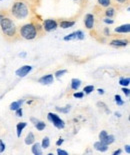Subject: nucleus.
Wrapping results in <instances>:
<instances>
[{"instance_id":"obj_7","label":"nucleus","mask_w":130,"mask_h":155,"mask_svg":"<svg viewBox=\"0 0 130 155\" xmlns=\"http://www.w3.org/2000/svg\"><path fill=\"white\" fill-rule=\"evenodd\" d=\"M31 70H32V66H30V65H23L22 67L18 68L15 71V74L18 77H25Z\"/></svg>"},{"instance_id":"obj_14","label":"nucleus","mask_w":130,"mask_h":155,"mask_svg":"<svg viewBox=\"0 0 130 155\" xmlns=\"http://www.w3.org/2000/svg\"><path fill=\"white\" fill-rule=\"evenodd\" d=\"M116 14V9L114 7H111V6H108L106 7L105 11H104V15L105 17H108V18H113Z\"/></svg>"},{"instance_id":"obj_5","label":"nucleus","mask_w":130,"mask_h":155,"mask_svg":"<svg viewBox=\"0 0 130 155\" xmlns=\"http://www.w3.org/2000/svg\"><path fill=\"white\" fill-rule=\"evenodd\" d=\"M58 27V23L55 19H45L43 21V25H42V28L43 30L46 31V32H52L56 30Z\"/></svg>"},{"instance_id":"obj_38","label":"nucleus","mask_w":130,"mask_h":155,"mask_svg":"<svg viewBox=\"0 0 130 155\" xmlns=\"http://www.w3.org/2000/svg\"><path fill=\"white\" fill-rule=\"evenodd\" d=\"M63 142H64V139L60 137L59 139H58L57 141H56V145H57V146H60V145H62V144H63Z\"/></svg>"},{"instance_id":"obj_35","label":"nucleus","mask_w":130,"mask_h":155,"mask_svg":"<svg viewBox=\"0 0 130 155\" xmlns=\"http://www.w3.org/2000/svg\"><path fill=\"white\" fill-rule=\"evenodd\" d=\"M122 92L125 94V96H126V97H129V96H130V90H129V88H128V87H123V88H122Z\"/></svg>"},{"instance_id":"obj_47","label":"nucleus","mask_w":130,"mask_h":155,"mask_svg":"<svg viewBox=\"0 0 130 155\" xmlns=\"http://www.w3.org/2000/svg\"><path fill=\"white\" fill-rule=\"evenodd\" d=\"M115 115H116V116H118V117L121 116V115H120V113H117V112H116V113H115Z\"/></svg>"},{"instance_id":"obj_17","label":"nucleus","mask_w":130,"mask_h":155,"mask_svg":"<svg viewBox=\"0 0 130 155\" xmlns=\"http://www.w3.org/2000/svg\"><path fill=\"white\" fill-rule=\"evenodd\" d=\"M24 142L26 145H32L35 142V135L33 134V132H29L27 135H26Z\"/></svg>"},{"instance_id":"obj_12","label":"nucleus","mask_w":130,"mask_h":155,"mask_svg":"<svg viewBox=\"0 0 130 155\" xmlns=\"http://www.w3.org/2000/svg\"><path fill=\"white\" fill-rule=\"evenodd\" d=\"M31 152L34 154V155H42V147H41V144L40 143H36L34 142L32 144V147H31Z\"/></svg>"},{"instance_id":"obj_18","label":"nucleus","mask_w":130,"mask_h":155,"mask_svg":"<svg viewBox=\"0 0 130 155\" xmlns=\"http://www.w3.org/2000/svg\"><path fill=\"white\" fill-rule=\"evenodd\" d=\"M81 80L80 79H77V78H73L71 80V89L72 90H75L77 91L78 89L80 88V86H81Z\"/></svg>"},{"instance_id":"obj_4","label":"nucleus","mask_w":130,"mask_h":155,"mask_svg":"<svg viewBox=\"0 0 130 155\" xmlns=\"http://www.w3.org/2000/svg\"><path fill=\"white\" fill-rule=\"evenodd\" d=\"M47 119L51 122L56 128H58V129H63V128L65 127V122L63 121L56 113L49 112L48 115H47Z\"/></svg>"},{"instance_id":"obj_34","label":"nucleus","mask_w":130,"mask_h":155,"mask_svg":"<svg viewBox=\"0 0 130 155\" xmlns=\"http://www.w3.org/2000/svg\"><path fill=\"white\" fill-rule=\"evenodd\" d=\"M5 148H6V146H5V143L3 142V141L0 139V153H3L5 151Z\"/></svg>"},{"instance_id":"obj_20","label":"nucleus","mask_w":130,"mask_h":155,"mask_svg":"<svg viewBox=\"0 0 130 155\" xmlns=\"http://www.w3.org/2000/svg\"><path fill=\"white\" fill-rule=\"evenodd\" d=\"M50 146V139L48 136H45L44 138L42 139V142H41V147L43 149H47V148Z\"/></svg>"},{"instance_id":"obj_6","label":"nucleus","mask_w":130,"mask_h":155,"mask_svg":"<svg viewBox=\"0 0 130 155\" xmlns=\"http://www.w3.org/2000/svg\"><path fill=\"white\" fill-rule=\"evenodd\" d=\"M84 24H85V27L88 29V30H91L94 27V24H95V17L92 13H87L84 17Z\"/></svg>"},{"instance_id":"obj_28","label":"nucleus","mask_w":130,"mask_h":155,"mask_svg":"<svg viewBox=\"0 0 130 155\" xmlns=\"http://www.w3.org/2000/svg\"><path fill=\"white\" fill-rule=\"evenodd\" d=\"M107 131H105V130H102V131H100V133H99V140L100 141H102V142H104L105 139H106V137H107Z\"/></svg>"},{"instance_id":"obj_31","label":"nucleus","mask_w":130,"mask_h":155,"mask_svg":"<svg viewBox=\"0 0 130 155\" xmlns=\"http://www.w3.org/2000/svg\"><path fill=\"white\" fill-rule=\"evenodd\" d=\"M67 73V70L66 69H61V70H58V71H56L55 72V77H57V78H60L61 76H63L64 74Z\"/></svg>"},{"instance_id":"obj_2","label":"nucleus","mask_w":130,"mask_h":155,"mask_svg":"<svg viewBox=\"0 0 130 155\" xmlns=\"http://www.w3.org/2000/svg\"><path fill=\"white\" fill-rule=\"evenodd\" d=\"M0 28L3 35L6 38H13L17 34V27H16L15 23L9 17H3L0 21Z\"/></svg>"},{"instance_id":"obj_49","label":"nucleus","mask_w":130,"mask_h":155,"mask_svg":"<svg viewBox=\"0 0 130 155\" xmlns=\"http://www.w3.org/2000/svg\"><path fill=\"white\" fill-rule=\"evenodd\" d=\"M0 1H2V0H0Z\"/></svg>"},{"instance_id":"obj_21","label":"nucleus","mask_w":130,"mask_h":155,"mask_svg":"<svg viewBox=\"0 0 130 155\" xmlns=\"http://www.w3.org/2000/svg\"><path fill=\"white\" fill-rule=\"evenodd\" d=\"M97 3L101 7L106 8L111 5V0H97Z\"/></svg>"},{"instance_id":"obj_30","label":"nucleus","mask_w":130,"mask_h":155,"mask_svg":"<svg viewBox=\"0 0 130 155\" xmlns=\"http://www.w3.org/2000/svg\"><path fill=\"white\" fill-rule=\"evenodd\" d=\"M75 32H76V39H78V40H83V39L85 38V34L83 33V31L77 30Z\"/></svg>"},{"instance_id":"obj_33","label":"nucleus","mask_w":130,"mask_h":155,"mask_svg":"<svg viewBox=\"0 0 130 155\" xmlns=\"http://www.w3.org/2000/svg\"><path fill=\"white\" fill-rule=\"evenodd\" d=\"M103 22L105 23V24H109V25H111L114 23V20H113L112 18H108V17H105L104 19H103Z\"/></svg>"},{"instance_id":"obj_40","label":"nucleus","mask_w":130,"mask_h":155,"mask_svg":"<svg viewBox=\"0 0 130 155\" xmlns=\"http://www.w3.org/2000/svg\"><path fill=\"white\" fill-rule=\"evenodd\" d=\"M124 150H125V152L127 153V154H130V145L129 144L125 145V146H124Z\"/></svg>"},{"instance_id":"obj_9","label":"nucleus","mask_w":130,"mask_h":155,"mask_svg":"<svg viewBox=\"0 0 130 155\" xmlns=\"http://www.w3.org/2000/svg\"><path fill=\"white\" fill-rule=\"evenodd\" d=\"M38 82L41 83L43 85H50L54 82V76L52 74H47V75H44V76L40 77L38 79Z\"/></svg>"},{"instance_id":"obj_22","label":"nucleus","mask_w":130,"mask_h":155,"mask_svg":"<svg viewBox=\"0 0 130 155\" xmlns=\"http://www.w3.org/2000/svg\"><path fill=\"white\" fill-rule=\"evenodd\" d=\"M45 127H46V124H45V122H43V121H38L37 123L35 124V128H36V129H37L38 131L44 130V129H45Z\"/></svg>"},{"instance_id":"obj_24","label":"nucleus","mask_w":130,"mask_h":155,"mask_svg":"<svg viewBox=\"0 0 130 155\" xmlns=\"http://www.w3.org/2000/svg\"><path fill=\"white\" fill-rule=\"evenodd\" d=\"M115 141V137H114V135H111V134H108L107 135V137H106V139L104 141V143L105 144H107V145H110V144H112L113 142Z\"/></svg>"},{"instance_id":"obj_11","label":"nucleus","mask_w":130,"mask_h":155,"mask_svg":"<svg viewBox=\"0 0 130 155\" xmlns=\"http://www.w3.org/2000/svg\"><path fill=\"white\" fill-rule=\"evenodd\" d=\"M93 147H94V149H96L97 151H100V152H105V151L108 150V145L100 140L96 141L94 145H93Z\"/></svg>"},{"instance_id":"obj_3","label":"nucleus","mask_w":130,"mask_h":155,"mask_svg":"<svg viewBox=\"0 0 130 155\" xmlns=\"http://www.w3.org/2000/svg\"><path fill=\"white\" fill-rule=\"evenodd\" d=\"M19 35L25 40H33L37 37L38 30L36 28V25L33 22L27 23L21 26L19 29Z\"/></svg>"},{"instance_id":"obj_42","label":"nucleus","mask_w":130,"mask_h":155,"mask_svg":"<svg viewBox=\"0 0 130 155\" xmlns=\"http://www.w3.org/2000/svg\"><path fill=\"white\" fill-rule=\"evenodd\" d=\"M121 152H122L121 149H117V150H115L114 152H113V155H119V154H121Z\"/></svg>"},{"instance_id":"obj_26","label":"nucleus","mask_w":130,"mask_h":155,"mask_svg":"<svg viewBox=\"0 0 130 155\" xmlns=\"http://www.w3.org/2000/svg\"><path fill=\"white\" fill-rule=\"evenodd\" d=\"M64 41H71V40H75L76 39V32H72L68 35H66L64 38Z\"/></svg>"},{"instance_id":"obj_15","label":"nucleus","mask_w":130,"mask_h":155,"mask_svg":"<svg viewBox=\"0 0 130 155\" xmlns=\"http://www.w3.org/2000/svg\"><path fill=\"white\" fill-rule=\"evenodd\" d=\"M23 103H24V100H23V99L18 100V101H14V102H12V103L9 105V109L11 110V111H15V110H17L18 108L22 107Z\"/></svg>"},{"instance_id":"obj_39","label":"nucleus","mask_w":130,"mask_h":155,"mask_svg":"<svg viewBox=\"0 0 130 155\" xmlns=\"http://www.w3.org/2000/svg\"><path fill=\"white\" fill-rule=\"evenodd\" d=\"M103 33H104L105 36H109V35H110V30H109V28H108V27H105V28H104V30H103Z\"/></svg>"},{"instance_id":"obj_48","label":"nucleus","mask_w":130,"mask_h":155,"mask_svg":"<svg viewBox=\"0 0 130 155\" xmlns=\"http://www.w3.org/2000/svg\"><path fill=\"white\" fill-rule=\"evenodd\" d=\"M73 1H80V0H73Z\"/></svg>"},{"instance_id":"obj_46","label":"nucleus","mask_w":130,"mask_h":155,"mask_svg":"<svg viewBox=\"0 0 130 155\" xmlns=\"http://www.w3.org/2000/svg\"><path fill=\"white\" fill-rule=\"evenodd\" d=\"M3 17H4V15H3V14H0V21H1V19H2Z\"/></svg>"},{"instance_id":"obj_27","label":"nucleus","mask_w":130,"mask_h":155,"mask_svg":"<svg viewBox=\"0 0 130 155\" xmlns=\"http://www.w3.org/2000/svg\"><path fill=\"white\" fill-rule=\"evenodd\" d=\"M97 106H98L99 108H101V109L104 110L107 114H110V112H111V111H110V110L108 109V108H107V106H106V104L104 103V102H98V103H97Z\"/></svg>"},{"instance_id":"obj_41","label":"nucleus","mask_w":130,"mask_h":155,"mask_svg":"<svg viewBox=\"0 0 130 155\" xmlns=\"http://www.w3.org/2000/svg\"><path fill=\"white\" fill-rule=\"evenodd\" d=\"M30 121H31V122H32V123H33V124H34V125H35V124H36V123H37V122H38L39 120L37 119V118L31 117V118H30Z\"/></svg>"},{"instance_id":"obj_37","label":"nucleus","mask_w":130,"mask_h":155,"mask_svg":"<svg viewBox=\"0 0 130 155\" xmlns=\"http://www.w3.org/2000/svg\"><path fill=\"white\" fill-rule=\"evenodd\" d=\"M57 154L58 155H68V152H67V151H65V150H62V149H60V148H58Z\"/></svg>"},{"instance_id":"obj_19","label":"nucleus","mask_w":130,"mask_h":155,"mask_svg":"<svg viewBox=\"0 0 130 155\" xmlns=\"http://www.w3.org/2000/svg\"><path fill=\"white\" fill-rule=\"evenodd\" d=\"M119 84L123 87H128L130 84V78L129 77H122L120 78L119 80Z\"/></svg>"},{"instance_id":"obj_8","label":"nucleus","mask_w":130,"mask_h":155,"mask_svg":"<svg viewBox=\"0 0 130 155\" xmlns=\"http://www.w3.org/2000/svg\"><path fill=\"white\" fill-rule=\"evenodd\" d=\"M129 43L128 39H114L110 42V45L113 47H126Z\"/></svg>"},{"instance_id":"obj_10","label":"nucleus","mask_w":130,"mask_h":155,"mask_svg":"<svg viewBox=\"0 0 130 155\" xmlns=\"http://www.w3.org/2000/svg\"><path fill=\"white\" fill-rule=\"evenodd\" d=\"M114 31L116 33H121V34H125V33H129L130 32V24L129 23H126V24H122L116 27L114 29Z\"/></svg>"},{"instance_id":"obj_13","label":"nucleus","mask_w":130,"mask_h":155,"mask_svg":"<svg viewBox=\"0 0 130 155\" xmlns=\"http://www.w3.org/2000/svg\"><path fill=\"white\" fill-rule=\"evenodd\" d=\"M74 25H75V21L73 20H61L59 22V27H61L62 29H67Z\"/></svg>"},{"instance_id":"obj_16","label":"nucleus","mask_w":130,"mask_h":155,"mask_svg":"<svg viewBox=\"0 0 130 155\" xmlns=\"http://www.w3.org/2000/svg\"><path fill=\"white\" fill-rule=\"evenodd\" d=\"M26 126H27L26 122H19V123H17V125H16V134H17V137L21 136L22 131Z\"/></svg>"},{"instance_id":"obj_44","label":"nucleus","mask_w":130,"mask_h":155,"mask_svg":"<svg viewBox=\"0 0 130 155\" xmlns=\"http://www.w3.org/2000/svg\"><path fill=\"white\" fill-rule=\"evenodd\" d=\"M97 91H98V93H99L100 95H103V94H104V90H103V89H101V88L97 89Z\"/></svg>"},{"instance_id":"obj_36","label":"nucleus","mask_w":130,"mask_h":155,"mask_svg":"<svg viewBox=\"0 0 130 155\" xmlns=\"http://www.w3.org/2000/svg\"><path fill=\"white\" fill-rule=\"evenodd\" d=\"M15 114H16V116H17V117H22L23 116V110H22V108L20 107V108H18L17 110H15Z\"/></svg>"},{"instance_id":"obj_23","label":"nucleus","mask_w":130,"mask_h":155,"mask_svg":"<svg viewBox=\"0 0 130 155\" xmlns=\"http://www.w3.org/2000/svg\"><path fill=\"white\" fill-rule=\"evenodd\" d=\"M93 91H94V86H93V85H87V86H85L83 88V93L84 94H90V93H92Z\"/></svg>"},{"instance_id":"obj_25","label":"nucleus","mask_w":130,"mask_h":155,"mask_svg":"<svg viewBox=\"0 0 130 155\" xmlns=\"http://www.w3.org/2000/svg\"><path fill=\"white\" fill-rule=\"evenodd\" d=\"M114 99H115V103L118 105V106H122L123 104H124V100L122 99L121 96L118 94H116L114 96Z\"/></svg>"},{"instance_id":"obj_43","label":"nucleus","mask_w":130,"mask_h":155,"mask_svg":"<svg viewBox=\"0 0 130 155\" xmlns=\"http://www.w3.org/2000/svg\"><path fill=\"white\" fill-rule=\"evenodd\" d=\"M118 3H120V4H124V3H126L128 1V0H116Z\"/></svg>"},{"instance_id":"obj_1","label":"nucleus","mask_w":130,"mask_h":155,"mask_svg":"<svg viewBox=\"0 0 130 155\" xmlns=\"http://www.w3.org/2000/svg\"><path fill=\"white\" fill-rule=\"evenodd\" d=\"M11 14L13 17L19 20H23L26 19L30 14V9L28 7L27 3L23 0H17L13 3L11 7Z\"/></svg>"},{"instance_id":"obj_29","label":"nucleus","mask_w":130,"mask_h":155,"mask_svg":"<svg viewBox=\"0 0 130 155\" xmlns=\"http://www.w3.org/2000/svg\"><path fill=\"white\" fill-rule=\"evenodd\" d=\"M56 110L59 112H62V113H68L70 111V105H66L65 107H56Z\"/></svg>"},{"instance_id":"obj_45","label":"nucleus","mask_w":130,"mask_h":155,"mask_svg":"<svg viewBox=\"0 0 130 155\" xmlns=\"http://www.w3.org/2000/svg\"><path fill=\"white\" fill-rule=\"evenodd\" d=\"M19 56H20V57H25L26 53H25V52H22V53H19Z\"/></svg>"},{"instance_id":"obj_32","label":"nucleus","mask_w":130,"mask_h":155,"mask_svg":"<svg viewBox=\"0 0 130 155\" xmlns=\"http://www.w3.org/2000/svg\"><path fill=\"white\" fill-rule=\"evenodd\" d=\"M73 97L77 98V99H82V98L84 97V93H83V92H75V93L73 94Z\"/></svg>"}]
</instances>
